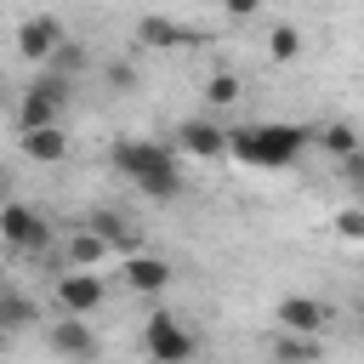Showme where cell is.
Instances as JSON below:
<instances>
[{
  "mask_svg": "<svg viewBox=\"0 0 364 364\" xmlns=\"http://www.w3.org/2000/svg\"><path fill=\"white\" fill-rule=\"evenodd\" d=\"M46 68H57V74H63V80H80V74H85V68H91V51H85V46H80V40H63V46H57V51H51V63H46Z\"/></svg>",
  "mask_w": 364,
  "mask_h": 364,
  "instance_id": "cell-19",
  "label": "cell"
},
{
  "mask_svg": "<svg viewBox=\"0 0 364 364\" xmlns=\"http://www.w3.org/2000/svg\"><path fill=\"white\" fill-rule=\"evenodd\" d=\"M313 142H318L324 154H336V159H353V154L364 148V136H358V131H353L347 119H330L324 131H313Z\"/></svg>",
  "mask_w": 364,
  "mask_h": 364,
  "instance_id": "cell-15",
  "label": "cell"
},
{
  "mask_svg": "<svg viewBox=\"0 0 364 364\" xmlns=\"http://www.w3.org/2000/svg\"><path fill=\"white\" fill-rule=\"evenodd\" d=\"M51 296H57V307H63V313H85V318H91V313L102 307V296H108V290H102V273H97V267H68V273L57 279V290H51Z\"/></svg>",
  "mask_w": 364,
  "mask_h": 364,
  "instance_id": "cell-8",
  "label": "cell"
},
{
  "mask_svg": "<svg viewBox=\"0 0 364 364\" xmlns=\"http://www.w3.org/2000/svg\"><path fill=\"white\" fill-rule=\"evenodd\" d=\"M108 165H114L125 182H136V193H148V199H159V205L182 199L176 148H165V142H148V136H114Z\"/></svg>",
  "mask_w": 364,
  "mask_h": 364,
  "instance_id": "cell-1",
  "label": "cell"
},
{
  "mask_svg": "<svg viewBox=\"0 0 364 364\" xmlns=\"http://www.w3.org/2000/svg\"><path fill=\"white\" fill-rule=\"evenodd\" d=\"M341 171H347V182H353V188L364 193V148H358L353 159H341Z\"/></svg>",
  "mask_w": 364,
  "mask_h": 364,
  "instance_id": "cell-24",
  "label": "cell"
},
{
  "mask_svg": "<svg viewBox=\"0 0 364 364\" xmlns=\"http://www.w3.org/2000/svg\"><path fill=\"white\" fill-rule=\"evenodd\" d=\"M46 347H51L63 364H97V353H102V341H97V330H91L85 313L51 318V324H46Z\"/></svg>",
  "mask_w": 364,
  "mask_h": 364,
  "instance_id": "cell-6",
  "label": "cell"
},
{
  "mask_svg": "<svg viewBox=\"0 0 364 364\" xmlns=\"http://www.w3.org/2000/svg\"><path fill=\"white\" fill-rule=\"evenodd\" d=\"M17 148L34 165H63L68 159V131L63 125H34V131H17Z\"/></svg>",
  "mask_w": 364,
  "mask_h": 364,
  "instance_id": "cell-12",
  "label": "cell"
},
{
  "mask_svg": "<svg viewBox=\"0 0 364 364\" xmlns=\"http://www.w3.org/2000/svg\"><path fill=\"white\" fill-rule=\"evenodd\" d=\"M205 102H210V108H228V102H239V74H233V68L210 74V80H205Z\"/></svg>",
  "mask_w": 364,
  "mask_h": 364,
  "instance_id": "cell-21",
  "label": "cell"
},
{
  "mask_svg": "<svg viewBox=\"0 0 364 364\" xmlns=\"http://www.w3.org/2000/svg\"><path fill=\"white\" fill-rule=\"evenodd\" d=\"M142 353L154 358V364H193V353H199V341H193V330L182 324V313H148L142 318Z\"/></svg>",
  "mask_w": 364,
  "mask_h": 364,
  "instance_id": "cell-4",
  "label": "cell"
},
{
  "mask_svg": "<svg viewBox=\"0 0 364 364\" xmlns=\"http://www.w3.org/2000/svg\"><path fill=\"white\" fill-rule=\"evenodd\" d=\"M34 318H40V307H34L23 290H6V296H0V324H6V336H23Z\"/></svg>",
  "mask_w": 364,
  "mask_h": 364,
  "instance_id": "cell-18",
  "label": "cell"
},
{
  "mask_svg": "<svg viewBox=\"0 0 364 364\" xmlns=\"http://www.w3.org/2000/svg\"><path fill=\"white\" fill-rule=\"evenodd\" d=\"M307 142H313V131L290 125V119H262V125H233L228 131V154L239 165H256V171H290L307 154Z\"/></svg>",
  "mask_w": 364,
  "mask_h": 364,
  "instance_id": "cell-2",
  "label": "cell"
},
{
  "mask_svg": "<svg viewBox=\"0 0 364 364\" xmlns=\"http://www.w3.org/2000/svg\"><path fill=\"white\" fill-rule=\"evenodd\" d=\"M68 85H74V80H63L57 68H40V74L23 85V97H17V131L57 125V119H63V102H68Z\"/></svg>",
  "mask_w": 364,
  "mask_h": 364,
  "instance_id": "cell-3",
  "label": "cell"
},
{
  "mask_svg": "<svg viewBox=\"0 0 364 364\" xmlns=\"http://www.w3.org/2000/svg\"><path fill=\"white\" fill-rule=\"evenodd\" d=\"M136 40H142V46H154V51H171V46H188L193 34H188V28H176V23H165V17H142V23H136Z\"/></svg>",
  "mask_w": 364,
  "mask_h": 364,
  "instance_id": "cell-17",
  "label": "cell"
},
{
  "mask_svg": "<svg viewBox=\"0 0 364 364\" xmlns=\"http://www.w3.org/2000/svg\"><path fill=\"white\" fill-rule=\"evenodd\" d=\"M176 148L193 154V159H222L228 154V125H216V119H182L176 125Z\"/></svg>",
  "mask_w": 364,
  "mask_h": 364,
  "instance_id": "cell-11",
  "label": "cell"
},
{
  "mask_svg": "<svg viewBox=\"0 0 364 364\" xmlns=\"http://www.w3.org/2000/svg\"><path fill=\"white\" fill-rule=\"evenodd\" d=\"M102 85H108V91H131V85H136V68H131V63H108V68H102Z\"/></svg>",
  "mask_w": 364,
  "mask_h": 364,
  "instance_id": "cell-23",
  "label": "cell"
},
{
  "mask_svg": "<svg viewBox=\"0 0 364 364\" xmlns=\"http://www.w3.org/2000/svg\"><path fill=\"white\" fill-rule=\"evenodd\" d=\"M222 11H228V17H256L262 0H222Z\"/></svg>",
  "mask_w": 364,
  "mask_h": 364,
  "instance_id": "cell-25",
  "label": "cell"
},
{
  "mask_svg": "<svg viewBox=\"0 0 364 364\" xmlns=\"http://www.w3.org/2000/svg\"><path fill=\"white\" fill-rule=\"evenodd\" d=\"M273 324H279V330H296V336H324L330 307H324L318 296H284V301L273 307Z\"/></svg>",
  "mask_w": 364,
  "mask_h": 364,
  "instance_id": "cell-10",
  "label": "cell"
},
{
  "mask_svg": "<svg viewBox=\"0 0 364 364\" xmlns=\"http://www.w3.org/2000/svg\"><path fill=\"white\" fill-rule=\"evenodd\" d=\"M273 364H324V336L279 330V336H273Z\"/></svg>",
  "mask_w": 364,
  "mask_h": 364,
  "instance_id": "cell-13",
  "label": "cell"
},
{
  "mask_svg": "<svg viewBox=\"0 0 364 364\" xmlns=\"http://www.w3.org/2000/svg\"><path fill=\"white\" fill-rule=\"evenodd\" d=\"M0 239H6L17 256H46V250H51L46 216H40L34 205H23V199H6V210H0Z\"/></svg>",
  "mask_w": 364,
  "mask_h": 364,
  "instance_id": "cell-5",
  "label": "cell"
},
{
  "mask_svg": "<svg viewBox=\"0 0 364 364\" xmlns=\"http://www.w3.org/2000/svg\"><path fill=\"white\" fill-rule=\"evenodd\" d=\"M267 51H273V63H290V57L301 51V28H296V23H273V28H267Z\"/></svg>",
  "mask_w": 364,
  "mask_h": 364,
  "instance_id": "cell-20",
  "label": "cell"
},
{
  "mask_svg": "<svg viewBox=\"0 0 364 364\" xmlns=\"http://www.w3.org/2000/svg\"><path fill=\"white\" fill-rule=\"evenodd\" d=\"M108 250H114V245H108L97 228H85V222H80V228H74V239H68V267H102V256H108Z\"/></svg>",
  "mask_w": 364,
  "mask_h": 364,
  "instance_id": "cell-14",
  "label": "cell"
},
{
  "mask_svg": "<svg viewBox=\"0 0 364 364\" xmlns=\"http://www.w3.org/2000/svg\"><path fill=\"white\" fill-rule=\"evenodd\" d=\"M358 330H364V307H358Z\"/></svg>",
  "mask_w": 364,
  "mask_h": 364,
  "instance_id": "cell-26",
  "label": "cell"
},
{
  "mask_svg": "<svg viewBox=\"0 0 364 364\" xmlns=\"http://www.w3.org/2000/svg\"><path fill=\"white\" fill-rule=\"evenodd\" d=\"M68 40V28H63V17H51V11H34V17H23L17 23V51H23V63H51V51Z\"/></svg>",
  "mask_w": 364,
  "mask_h": 364,
  "instance_id": "cell-7",
  "label": "cell"
},
{
  "mask_svg": "<svg viewBox=\"0 0 364 364\" xmlns=\"http://www.w3.org/2000/svg\"><path fill=\"white\" fill-rule=\"evenodd\" d=\"M85 228H97V233H102L114 250H125V256H131V250H142V239H136V233H131L114 210H85Z\"/></svg>",
  "mask_w": 364,
  "mask_h": 364,
  "instance_id": "cell-16",
  "label": "cell"
},
{
  "mask_svg": "<svg viewBox=\"0 0 364 364\" xmlns=\"http://www.w3.org/2000/svg\"><path fill=\"white\" fill-rule=\"evenodd\" d=\"M330 228H336V239H341V245H364V205H341Z\"/></svg>",
  "mask_w": 364,
  "mask_h": 364,
  "instance_id": "cell-22",
  "label": "cell"
},
{
  "mask_svg": "<svg viewBox=\"0 0 364 364\" xmlns=\"http://www.w3.org/2000/svg\"><path fill=\"white\" fill-rule=\"evenodd\" d=\"M171 279H176V267H171L165 256H154V250H131V256H125V290L159 296V290H171Z\"/></svg>",
  "mask_w": 364,
  "mask_h": 364,
  "instance_id": "cell-9",
  "label": "cell"
}]
</instances>
